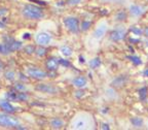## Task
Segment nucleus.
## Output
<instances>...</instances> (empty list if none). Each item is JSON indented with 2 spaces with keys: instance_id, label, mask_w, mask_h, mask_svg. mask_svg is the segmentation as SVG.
Wrapping results in <instances>:
<instances>
[{
  "instance_id": "412c9836",
  "label": "nucleus",
  "mask_w": 148,
  "mask_h": 130,
  "mask_svg": "<svg viewBox=\"0 0 148 130\" xmlns=\"http://www.w3.org/2000/svg\"><path fill=\"white\" fill-rule=\"evenodd\" d=\"M72 49L70 48V46H64L61 48V53L63 54L64 56H66V57H69V56L72 55Z\"/></svg>"
},
{
  "instance_id": "0eeeda50",
  "label": "nucleus",
  "mask_w": 148,
  "mask_h": 130,
  "mask_svg": "<svg viewBox=\"0 0 148 130\" xmlns=\"http://www.w3.org/2000/svg\"><path fill=\"white\" fill-rule=\"evenodd\" d=\"M36 42L40 46H46L51 41V36L46 32H39L35 36Z\"/></svg>"
},
{
  "instance_id": "4c0bfd02",
  "label": "nucleus",
  "mask_w": 148,
  "mask_h": 130,
  "mask_svg": "<svg viewBox=\"0 0 148 130\" xmlns=\"http://www.w3.org/2000/svg\"><path fill=\"white\" fill-rule=\"evenodd\" d=\"M2 28H5V23H4V21H0V29H2Z\"/></svg>"
},
{
  "instance_id": "72a5a7b5",
  "label": "nucleus",
  "mask_w": 148,
  "mask_h": 130,
  "mask_svg": "<svg viewBox=\"0 0 148 130\" xmlns=\"http://www.w3.org/2000/svg\"><path fill=\"white\" fill-rule=\"evenodd\" d=\"M83 94H84L83 91H77V92L75 93V96H76L77 98H80L81 96H83Z\"/></svg>"
},
{
  "instance_id": "ddd939ff",
  "label": "nucleus",
  "mask_w": 148,
  "mask_h": 130,
  "mask_svg": "<svg viewBox=\"0 0 148 130\" xmlns=\"http://www.w3.org/2000/svg\"><path fill=\"white\" fill-rule=\"evenodd\" d=\"M73 85L77 88H83L86 85V79L82 75L77 77L73 80Z\"/></svg>"
},
{
  "instance_id": "9b49d317",
  "label": "nucleus",
  "mask_w": 148,
  "mask_h": 130,
  "mask_svg": "<svg viewBox=\"0 0 148 130\" xmlns=\"http://www.w3.org/2000/svg\"><path fill=\"white\" fill-rule=\"evenodd\" d=\"M106 30H107V26L105 24H101L100 26H98V28L95 30V32H94V37L97 38V39H100V38H102L105 35Z\"/></svg>"
},
{
  "instance_id": "37998d69",
  "label": "nucleus",
  "mask_w": 148,
  "mask_h": 130,
  "mask_svg": "<svg viewBox=\"0 0 148 130\" xmlns=\"http://www.w3.org/2000/svg\"><path fill=\"white\" fill-rule=\"evenodd\" d=\"M2 68H3V64L1 62H0V71H1V70H2Z\"/></svg>"
},
{
  "instance_id": "a211bd4d",
  "label": "nucleus",
  "mask_w": 148,
  "mask_h": 130,
  "mask_svg": "<svg viewBox=\"0 0 148 130\" xmlns=\"http://www.w3.org/2000/svg\"><path fill=\"white\" fill-rule=\"evenodd\" d=\"M10 53H12V51H10L8 46H7L4 41H3L2 44H0V54H1V55L6 56V55H9Z\"/></svg>"
},
{
  "instance_id": "c03bdc74",
  "label": "nucleus",
  "mask_w": 148,
  "mask_h": 130,
  "mask_svg": "<svg viewBox=\"0 0 148 130\" xmlns=\"http://www.w3.org/2000/svg\"><path fill=\"white\" fill-rule=\"evenodd\" d=\"M144 32H145L146 36H148V28H147V29H145V31H144Z\"/></svg>"
},
{
  "instance_id": "1a4fd4ad",
  "label": "nucleus",
  "mask_w": 148,
  "mask_h": 130,
  "mask_svg": "<svg viewBox=\"0 0 148 130\" xmlns=\"http://www.w3.org/2000/svg\"><path fill=\"white\" fill-rule=\"evenodd\" d=\"M125 36V30L123 28H117L110 33V39L112 41H119L123 39Z\"/></svg>"
},
{
  "instance_id": "cd10ccee",
  "label": "nucleus",
  "mask_w": 148,
  "mask_h": 130,
  "mask_svg": "<svg viewBox=\"0 0 148 130\" xmlns=\"http://www.w3.org/2000/svg\"><path fill=\"white\" fill-rule=\"evenodd\" d=\"M90 25H92V23H90V21H82V23H81V30L82 31H86L88 29V28L90 27Z\"/></svg>"
},
{
  "instance_id": "9d476101",
  "label": "nucleus",
  "mask_w": 148,
  "mask_h": 130,
  "mask_svg": "<svg viewBox=\"0 0 148 130\" xmlns=\"http://www.w3.org/2000/svg\"><path fill=\"white\" fill-rule=\"evenodd\" d=\"M59 59L58 58H55V57H51L46 60L45 63V66L46 68L49 70V71H56V70L58 69L59 67Z\"/></svg>"
},
{
  "instance_id": "6ab92c4d",
  "label": "nucleus",
  "mask_w": 148,
  "mask_h": 130,
  "mask_svg": "<svg viewBox=\"0 0 148 130\" xmlns=\"http://www.w3.org/2000/svg\"><path fill=\"white\" fill-rule=\"evenodd\" d=\"M4 77L8 82L14 81L16 80V72L12 71V70H7V71L4 72Z\"/></svg>"
},
{
  "instance_id": "bb28decb",
  "label": "nucleus",
  "mask_w": 148,
  "mask_h": 130,
  "mask_svg": "<svg viewBox=\"0 0 148 130\" xmlns=\"http://www.w3.org/2000/svg\"><path fill=\"white\" fill-rule=\"evenodd\" d=\"M139 95H140V99L141 100L145 99L146 96H147V88L143 87L142 89H140V91H139Z\"/></svg>"
},
{
  "instance_id": "c85d7f7f",
  "label": "nucleus",
  "mask_w": 148,
  "mask_h": 130,
  "mask_svg": "<svg viewBox=\"0 0 148 130\" xmlns=\"http://www.w3.org/2000/svg\"><path fill=\"white\" fill-rule=\"evenodd\" d=\"M127 58L131 59V61H132L135 65H140L142 63L141 60H140L138 57H136V56H130V57H127Z\"/></svg>"
},
{
  "instance_id": "473e14b6",
  "label": "nucleus",
  "mask_w": 148,
  "mask_h": 130,
  "mask_svg": "<svg viewBox=\"0 0 148 130\" xmlns=\"http://www.w3.org/2000/svg\"><path fill=\"white\" fill-rule=\"evenodd\" d=\"M82 0H68L67 3L70 5H74V4H78V3H80Z\"/></svg>"
},
{
  "instance_id": "6e6552de",
  "label": "nucleus",
  "mask_w": 148,
  "mask_h": 130,
  "mask_svg": "<svg viewBox=\"0 0 148 130\" xmlns=\"http://www.w3.org/2000/svg\"><path fill=\"white\" fill-rule=\"evenodd\" d=\"M0 109H2L4 113H7V114H14L18 111L16 106L10 103L8 100H0Z\"/></svg>"
},
{
  "instance_id": "b1692460",
  "label": "nucleus",
  "mask_w": 148,
  "mask_h": 130,
  "mask_svg": "<svg viewBox=\"0 0 148 130\" xmlns=\"http://www.w3.org/2000/svg\"><path fill=\"white\" fill-rule=\"evenodd\" d=\"M35 54H36L38 57H43L44 55L46 54V49H44L43 46H39L35 50Z\"/></svg>"
},
{
  "instance_id": "ea45409f",
  "label": "nucleus",
  "mask_w": 148,
  "mask_h": 130,
  "mask_svg": "<svg viewBox=\"0 0 148 130\" xmlns=\"http://www.w3.org/2000/svg\"><path fill=\"white\" fill-rule=\"evenodd\" d=\"M79 62H80V63L86 62V60H84V57H82V56H79Z\"/></svg>"
},
{
  "instance_id": "5701e85b",
  "label": "nucleus",
  "mask_w": 148,
  "mask_h": 130,
  "mask_svg": "<svg viewBox=\"0 0 148 130\" xmlns=\"http://www.w3.org/2000/svg\"><path fill=\"white\" fill-rule=\"evenodd\" d=\"M115 18L117 21H125V19H127V14H125V12H123V10H120V12H118L117 14H116Z\"/></svg>"
},
{
  "instance_id": "a878e982",
  "label": "nucleus",
  "mask_w": 148,
  "mask_h": 130,
  "mask_svg": "<svg viewBox=\"0 0 148 130\" xmlns=\"http://www.w3.org/2000/svg\"><path fill=\"white\" fill-rule=\"evenodd\" d=\"M131 122H132L133 125L136 126V127H140V126L143 124V121L140 118H133L132 120H131Z\"/></svg>"
},
{
  "instance_id": "7c9ffc66",
  "label": "nucleus",
  "mask_w": 148,
  "mask_h": 130,
  "mask_svg": "<svg viewBox=\"0 0 148 130\" xmlns=\"http://www.w3.org/2000/svg\"><path fill=\"white\" fill-rule=\"evenodd\" d=\"M59 63H60L61 65H63V66H65V67H69V66H70L69 61L64 60V59H59Z\"/></svg>"
},
{
  "instance_id": "f03ea898",
  "label": "nucleus",
  "mask_w": 148,
  "mask_h": 130,
  "mask_svg": "<svg viewBox=\"0 0 148 130\" xmlns=\"http://www.w3.org/2000/svg\"><path fill=\"white\" fill-rule=\"evenodd\" d=\"M20 120L10 114L7 113H0V126L5 128H16L20 125Z\"/></svg>"
},
{
  "instance_id": "f3484780",
  "label": "nucleus",
  "mask_w": 148,
  "mask_h": 130,
  "mask_svg": "<svg viewBox=\"0 0 148 130\" xmlns=\"http://www.w3.org/2000/svg\"><path fill=\"white\" fill-rule=\"evenodd\" d=\"M5 97L8 101H18V91L14 92V91H10V92H7L5 94Z\"/></svg>"
},
{
  "instance_id": "f8f14e48",
  "label": "nucleus",
  "mask_w": 148,
  "mask_h": 130,
  "mask_svg": "<svg viewBox=\"0 0 148 130\" xmlns=\"http://www.w3.org/2000/svg\"><path fill=\"white\" fill-rule=\"evenodd\" d=\"M86 125H88V122H86V119L79 118L73 123V128L74 129H84Z\"/></svg>"
},
{
  "instance_id": "393cba45",
  "label": "nucleus",
  "mask_w": 148,
  "mask_h": 130,
  "mask_svg": "<svg viewBox=\"0 0 148 130\" xmlns=\"http://www.w3.org/2000/svg\"><path fill=\"white\" fill-rule=\"evenodd\" d=\"M14 89H16V91H21V92H24V91H26V86L25 84L23 83H16L14 84Z\"/></svg>"
},
{
  "instance_id": "4be33fe9",
  "label": "nucleus",
  "mask_w": 148,
  "mask_h": 130,
  "mask_svg": "<svg viewBox=\"0 0 148 130\" xmlns=\"http://www.w3.org/2000/svg\"><path fill=\"white\" fill-rule=\"evenodd\" d=\"M35 48L32 46V44H28V46H26L25 48H24V51H25L26 54H28V55H32V54L35 53Z\"/></svg>"
},
{
  "instance_id": "f704fd0d",
  "label": "nucleus",
  "mask_w": 148,
  "mask_h": 130,
  "mask_svg": "<svg viewBox=\"0 0 148 130\" xmlns=\"http://www.w3.org/2000/svg\"><path fill=\"white\" fill-rule=\"evenodd\" d=\"M20 80L21 81H25V82H28V77L26 75H24L23 73H20Z\"/></svg>"
},
{
  "instance_id": "4468645a",
  "label": "nucleus",
  "mask_w": 148,
  "mask_h": 130,
  "mask_svg": "<svg viewBox=\"0 0 148 130\" xmlns=\"http://www.w3.org/2000/svg\"><path fill=\"white\" fill-rule=\"evenodd\" d=\"M127 77H125V75H120V77H116L115 80H114L113 82H112V86L113 87H121L123 85H125V83L127 82Z\"/></svg>"
},
{
  "instance_id": "dca6fc26",
  "label": "nucleus",
  "mask_w": 148,
  "mask_h": 130,
  "mask_svg": "<svg viewBox=\"0 0 148 130\" xmlns=\"http://www.w3.org/2000/svg\"><path fill=\"white\" fill-rule=\"evenodd\" d=\"M142 12H143V8H142V7L138 6V5H132V6H131V14H132L133 16L138 17V16H140V15H142Z\"/></svg>"
},
{
  "instance_id": "20e7f679",
  "label": "nucleus",
  "mask_w": 148,
  "mask_h": 130,
  "mask_svg": "<svg viewBox=\"0 0 148 130\" xmlns=\"http://www.w3.org/2000/svg\"><path fill=\"white\" fill-rule=\"evenodd\" d=\"M28 72V75L35 80H43L47 77V73H46L44 70H41L39 68H36V67H30L28 68L27 70Z\"/></svg>"
},
{
  "instance_id": "2eb2a0df",
  "label": "nucleus",
  "mask_w": 148,
  "mask_h": 130,
  "mask_svg": "<svg viewBox=\"0 0 148 130\" xmlns=\"http://www.w3.org/2000/svg\"><path fill=\"white\" fill-rule=\"evenodd\" d=\"M51 127L55 128V129H59V128H61L63 125H64V122H63L61 119L55 118L51 121Z\"/></svg>"
},
{
  "instance_id": "58836bf2",
  "label": "nucleus",
  "mask_w": 148,
  "mask_h": 130,
  "mask_svg": "<svg viewBox=\"0 0 148 130\" xmlns=\"http://www.w3.org/2000/svg\"><path fill=\"white\" fill-rule=\"evenodd\" d=\"M102 129H109V125L108 124H102Z\"/></svg>"
},
{
  "instance_id": "e433bc0d",
  "label": "nucleus",
  "mask_w": 148,
  "mask_h": 130,
  "mask_svg": "<svg viewBox=\"0 0 148 130\" xmlns=\"http://www.w3.org/2000/svg\"><path fill=\"white\" fill-rule=\"evenodd\" d=\"M30 1H33V2H36V3H38V4H41V5H45V2L40 1V0H30Z\"/></svg>"
},
{
  "instance_id": "a19ab883",
  "label": "nucleus",
  "mask_w": 148,
  "mask_h": 130,
  "mask_svg": "<svg viewBox=\"0 0 148 130\" xmlns=\"http://www.w3.org/2000/svg\"><path fill=\"white\" fill-rule=\"evenodd\" d=\"M144 75H145V77H148V69H146L145 71H144Z\"/></svg>"
},
{
  "instance_id": "7ed1b4c3",
  "label": "nucleus",
  "mask_w": 148,
  "mask_h": 130,
  "mask_svg": "<svg viewBox=\"0 0 148 130\" xmlns=\"http://www.w3.org/2000/svg\"><path fill=\"white\" fill-rule=\"evenodd\" d=\"M64 24L66 26L68 30L72 33H78L79 31V21L77 18H74V17H68V18H65Z\"/></svg>"
},
{
  "instance_id": "39448f33",
  "label": "nucleus",
  "mask_w": 148,
  "mask_h": 130,
  "mask_svg": "<svg viewBox=\"0 0 148 130\" xmlns=\"http://www.w3.org/2000/svg\"><path fill=\"white\" fill-rule=\"evenodd\" d=\"M4 42L8 46V48L10 49L12 53L16 51H18V50H21L23 48V44L21 41H16V39L12 38V37H7L5 36L4 37Z\"/></svg>"
},
{
  "instance_id": "2f4dec72",
  "label": "nucleus",
  "mask_w": 148,
  "mask_h": 130,
  "mask_svg": "<svg viewBox=\"0 0 148 130\" xmlns=\"http://www.w3.org/2000/svg\"><path fill=\"white\" fill-rule=\"evenodd\" d=\"M7 12H8V9L7 8H4V7L0 8V18H1V17H4Z\"/></svg>"
},
{
  "instance_id": "f257e3e1",
  "label": "nucleus",
  "mask_w": 148,
  "mask_h": 130,
  "mask_svg": "<svg viewBox=\"0 0 148 130\" xmlns=\"http://www.w3.org/2000/svg\"><path fill=\"white\" fill-rule=\"evenodd\" d=\"M22 15L28 20H40L44 17L41 7L34 4H26L22 9Z\"/></svg>"
},
{
  "instance_id": "aec40b11",
  "label": "nucleus",
  "mask_w": 148,
  "mask_h": 130,
  "mask_svg": "<svg viewBox=\"0 0 148 130\" xmlns=\"http://www.w3.org/2000/svg\"><path fill=\"white\" fill-rule=\"evenodd\" d=\"M101 65V60H100V58H94L92 60H90V67L92 68V69H96V68H98Z\"/></svg>"
},
{
  "instance_id": "79ce46f5",
  "label": "nucleus",
  "mask_w": 148,
  "mask_h": 130,
  "mask_svg": "<svg viewBox=\"0 0 148 130\" xmlns=\"http://www.w3.org/2000/svg\"><path fill=\"white\" fill-rule=\"evenodd\" d=\"M139 40L138 39H133V38H131V42H138Z\"/></svg>"
},
{
  "instance_id": "423d86ee",
  "label": "nucleus",
  "mask_w": 148,
  "mask_h": 130,
  "mask_svg": "<svg viewBox=\"0 0 148 130\" xmlns=\"http://www.w3.org/2000/svg\"><path fill=\"white\" fill-rule=\"evenodd\" d=\"M36 90L42 93H46V94H56V93H58L59 89L53 85H49V84H39L36 86Z\"/></svg>"
},
{
  "instance_id": "c9c22d12",
  "label": "nucleus",
  "mask_w": 148,
  "mask_h": 130,
  "mask_svg": "<svg viewBox=\"0 0 148 130\" xmlns=\"http://www.w3.org/2000/svg\"><path fill=\"white\" fill-rule=\"evenodd\" d=\"M23 38H24V39H30V38H31V34H30V33H24V34H23Z\"/></svg>"
},
{
  "instance_id": "c756f323",
  "label": "nucleus",
  "mask_w": 148,
  "mask_h": 130,
  "mask_svg": "<svg viewBox=\"0 0 148 130\" xmlns=\"http://www.w3.org/2000/svg\"><path fill=\"white\" fill-rule=\"evenodd\" d=\"M131 31L136 35H141L142 33H143V31H142L140 28H137V27H132L131 28Z\"/></svg>"
}]
</instances>
